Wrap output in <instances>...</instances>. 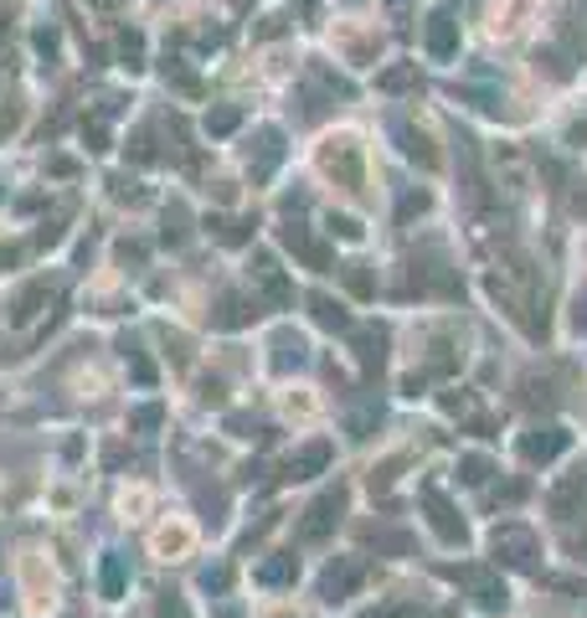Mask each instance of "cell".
<instances>
[{
    "label": "cell",
    "mask_w": 587,
    "mask_h": 618,
    "mask_svg": "<svg viewBox=\"0 0 587 618\" xmlns=\"http://www.w3.org/2000/svg\"><path fill=\"white\" fill-rule=\"evenodd\" d=\"M6 587H11V614L17 618H73L83 608H94L42 516H11Z\"/></svg>",
    "instance_id": "6da1fadb"
},
{
    "label": "cell",
    "mask_w": 587,
    "mask_h": 618,
    "mask_svg": "<svg viewBox=\"0 0 587 618\" xmlns=\"http://www.w3.org/2000/svg\"><path fill=\"white\" fill-rule=\"evenodd\" d=\"M134 552L150 572H181L186 577L196 567V556L207 552V521L181 500H165V510L134 536Z\"/></svg>",
    "instance_id": "7a4b0ae2"
},
{
    "label": "cell",
    "mask_w": 587,
    "mask_h": 618,
    "mask_svg": "<svg viewBox=\"0 0 587 618\" xmlns=\"http://www.w3.org/2000/svg\"><path fill=\"white\" fill-rule=\"evenodd\" d=\"M165 500H171V490H165V475L160 469H134V475L98 479V525L113 531V536L134 541L165 510Z\"/></svg>",
    "instance_id": "3957f363"
},
{
    "label": "cell",
    "mask_w": 587,
    "mask_h": 618,
    "mask_svg": "<svg viewBox=\"0 0 587 618\" xmlns=\"http://www.w3.org/2000/svg\"><path fill=\"white\" fill-rule=\"evenodd\" d=\"M263 346H269V350L258 356V366H263L273 381L300 377L304 366H309V356H315V350H309V340H304L300 330H289V325H279V330L263 335Z\"/></svg>",
    "instance_id": "277c9868"
},
{
    "label": "cell",
    "mask_w": 587,
    "mask_h": 618,
    "mask_svg": "<svg viewBox=\"0 0 587 618\" xmlns=\"http://www.w3.org/2000/svg\"><path fill=\"white\" fill-rule=\"evenodd\" d=\"M346 506H350V495L340 490V485L319 490L315 500L304 506L300 521H294V536H300V541H330V536H335V525L346 521Z\"/></svg>",
    "instance_id": "5b68a950"
},
{
    "label": "cell",
    "mask_w": 587,
    "mask_h": 618,
    "mask_svg": "<svg viewBox=\"0 0 587 618\" xmlns=\"http://www.w3.org/2000/svg\"><path fill=\"white\" fill-rule=\"evenodd\" d=\"M361 583H366V562L356 552H340L319 567L315 593H319V603H346V598H356V587Z\"/></svg>",
    "instance_id": "8992f818"
},
{
    "label": "cell",
    "mask_w": 587,
    "mask_h": 618,
    "mask_svg": "<svg viewBox=\"0 0 587 618\" xmlns=\"http://www.w3.org/2000/svg\"><path fill=\"white\" fill-rule=\"evenodd\" d=\"M248 583L263 587V593H294V583H300V556L289 552V546L258 552L253 562H248Z\"/></svg>",
    "instance_id": "52a82bcc"
},
{
    "label": "cell",
    "mask_w": 587,
    "mask_h": 618,
    "mask_svg": "<svg viewBox=\"0 0 587 618\" xmlns=\"http://www.w3.org/2000/svg\"><path fill=\"white\" fill-rule=\"evenodd\" d=\"M330 469V438H319V433H304L300 448H289L284 459V479H294V485H304V479H319Z\"/></svg>",
    "instance_id": "ba28073f"
},
{
    "label": "cell",
    "mask_w": 587,
    "mask_h": 618,
    "mask_svg": "<svg viewBox=\"0 0 587 618\" xmlns=\"http://www.w3.org/2000/svg\"><path fill=\"white\" fill-rule=\"evenodd\" d=\"M319 165H325V175H340L346 191L361 186V150H356V140H330L319 150Z\"/></svg>",
    "instance_id": "9c48e42d"
},
{
    "label": "cell",
    "mask_w": 587,
    "mask_h": 618,
    "mask_svg": "<svg viewBox=\"0 0 587 618\" xmlns=\"http://www.w3.org/2000/svg\"><path fill=\"white\" fill-rule=\"evenodd\" d=\"M279 418H284V423H315V418H319L315 387H300L294 377L279 381Z\"/></svg>",
    "instance_id": "30bf717a"
},
{
    "label": "cell",
    "mask_w": 587,
    "mask_h": 618,
    "mask_svg": "<svg viewBox=\"0 0 587 618\" xmlns=\"http://www.w3.org/2000/svg\"><path fill=\"white\" fill-rule=\"evenodd\" d=\"M494 552H510L506 556L510 567H531V562H536V536H531L525 525H500V531H494Z\"/></svg>",
    "instance_id": "8fae6325"
},
{
    "label": "cell",
    "mask_w": 587,
    "mask_h": 618,
    "mask_svg": "<svg viewBox=\"0 0 587 618\" xmlns=\"http://www.w3.org/2000/svg\"><path fill=\"white\" fill-rule=\"evenodd\" d=\"M562 448H567V433L552 429V438H521V459L525 464H552Z\"/></svg>",
    "instance_id": "7c38bea8"
},
{
    "label": "cell",
    "mask_w": 587,
    "mask_h": 618,
    "mask_svg": "<svg viewBox=\"0 0 587 618\" xmlns=\"http://www.w3.org/2000/svg\"><path fill=\"white\" fill-rule=\"evenodd\" d=\"M248 618H294V608H289V603H263V608Z\"/></svg>",
    "instance_id": "4fadbf2b"
}]
</instances>
